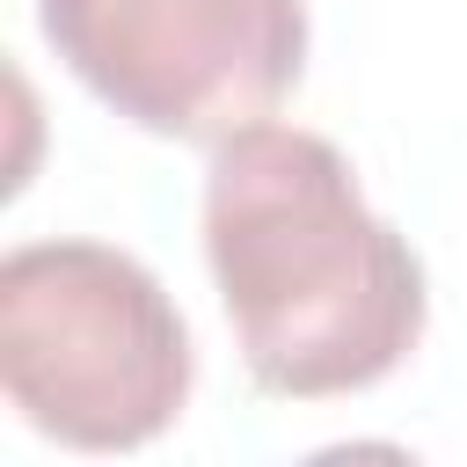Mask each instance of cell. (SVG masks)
<instances>
[{"label":"cell","instance_id":"obj_1","mask_svg":"<svg viewBox=\"0 0 467 467\" xmlns=\"http://www.w3.org/2000/svg\"><path fill=\"white\" fill-rule=\"evenodd\" d=\"M204 263L248 379L277 401L379 387L431 321L423 263L365 204L343 146L277 117L212 146Z\"/></svg>","mask_w":467,"mask_h":467},{"label":"cell","instance_id":"obj_2","mask_svg":"<svg viewBox=\"0 0 467 467\" xmlns=\"http://www.w3.org/2000/svg\"><path fill=\"white\" fill-rule=\"evenodd\" d=\"M197 379L190 321L109 241H29L0 263V387L29 431L73 452L161 438Z\"/></svg>","mask_w":467,"mask_h":467},{"label":"cell","instance_id":"obj_3","mask_svg":"<svg viewBox=\"0 0 467 467\" xmlns=\"http://www.w3.org/2000/svg\"><path fill=\"white\" fill-rule=\"evenodd\" d=\"M73 80L153 139L219 146L306 73V0H36Z\"/></svg>","mask_w":467,"mask_h":467}]
</instances>
